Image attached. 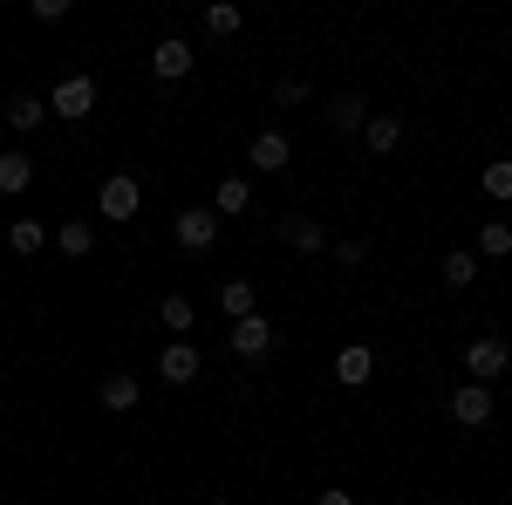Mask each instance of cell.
<instances>
[{
	"mask_svg": "<svg viewBox=\"0 0 512 505\" xmlns=\"http://www.w3.org/2000/svg\"><path fill=\"white\" fill-rule=\"evenodd\" d=\"M164 328H171V335L192 328V301H185V294H164Z\"/></svg>",
	"mask_w": 512,
	"mask_h": 505,
	"instance_id": "obj_25",
	"label": "cell"
},
{
	"mask_svg": "<svg viewBox=\"0 0 512 505\" xmlns=\"http://www.w3.org/2000/svg\"><path fill=\"white\" fill-rule=\"evenodd\" d=\"M28 185H35V157L0 151V192H28Z\"/></svg>",
	"mask_w": 512,
	"mask_h": 505,
	"instance_id": "obj_12",
	"label": "cell"
},
{
	"mask_svg": "<svg viewBox=\"0 0 512 505\" xmlns=\"http://www.w3.org/2000/svg\"><path fill=\"white\" fill-rule=\"evenodd\" d=\"M89 110H96V82H89V76H69V82H62V89H55V117L82 123V117H89Z\"/></svg>",
	"mask_w": 512,
	"mask_h": 505,
	"instance_id": "obj_5",
	"label": "cell"
},
{
	"mask_svg": "<svg viewBox=\"0 0 512 505\" xmlns=\"http://www.w3.org/2000/svg\"><path fill=\"white\" fill-rule=\"evenodd\" d=\"M369 376H376V355L362 349V342H355V349H342V355H335V383L362 389V383H369Z\"/></svg>",
	"mask_w": 512,
	"mask_h": 505,
	"instance_id": "obj_11",
	"label": "cell"
},
{
	"mask_svg": "<svg viewBox=\"0 0 512 505\" xmlns=\"http://www.w3.org/2000/svg\"><path fill=\"white\" fill-rule=\"evenodd\" d=\"M137 396H144V383H130V376H110V383H103V410H130Z\"/></svg>",
	"mask_w": 512,
	"mask_h": 505,
	"instance_id": "obj_23",
	"label": "cell"
},
{
	"mask_svg": "<svg viewBox=\"0 0 512 505\" xmlns=\"http://www.w3.org/2000/svg\"><path fill=\"white\" fill-rule=\"evenodd\" d=\"M512 253V226L506 219H485V226H478V260H506Z\"/></svg>",
	"mask_w": 512,
	"mask_h": 505,
	"instance_id": "obj_15",
	"label": "cell"
},
{
	"mask_svg": "<svg viewBox=\"0 0 512 505\" xmlns=\"http://www.w3.org/2000/svg\"><path fill=\"white\" fill-rule=\"evenodd\" d=\"M280 239H287V246H301V253H321V246H328V226L308 219V212H287V219H280Z\"/></svg>",
	"mask_w": 512,
	"mask_h": 505,
	"instance_id": "obj_7",
	"label": "cell"
},
{
	"mask_svg": "<svg viewBox=\"0 0 512 505\" xmlns=\"http://www.w3.org/2000/svg\"><path fill=\"white\" fill-rule=\"evenodd\" d=\"M253 205V185L246 178H219V198H212V212H246Z\"/></svg>",
	"mask_w": 512,
	"mask_h": 505,
	"instance_id": "obj_18",
	"label": "cell"
},
{
	"mask_svg": "<svg viewBox=\"0 0 512 505\" xmlns=\"http://www.w3.org/2000/svg\"><path fill=\"white\" fill-rule=\"evenodd\" d=\"M212 505H233V499H212Z\"/></svg>",
	"mask_w": 512,
	"mask_h": 505,
	"instance_id": "obj_30",
	"label": "cell"
},
{
	"mask_svg": "<svg viewBox=\"0 0 512 505\" xmlns=\"http://www.w3.org/2000/svg\"><path fill=\"white\" fill-rule=\"evenodd\" d=\"M465 369H472V383H499L512 369V349L499 342V335H478L472 349H465Z\"/></svg>",
	"mask_w": 512,
	"mask_h": 505,
	"instance_id": "obj_1",
	"label": "cell"
},
{
	"mask_svg": "<svg viewBox=\"0 0 512 505\" xmlns=\"http://www.w3.org/2000/svg\"><path fill=\"white\" fill-rule=\"evenodd\" d=\"M151 76H158V82H178V76H192V41L164 35L158 48H151Z\"/></svg>",
	"mask_w": 512,
	"mask_h": 505,
	"instance_id": "obj_3",
	"label": "cell"
},
{
	"mask_svg": "<svg viewBox=\"0 0 512 505\" xmlns=\"http://www.w3.org/2000/svg\"><path fill=\"white\" fill-rule=\"evenodd\" d=\"M233 349H239V355H267V349H274V321H267V314H246V321H233Z\"/></svg>",
	"mask_w": 512,
	"mask_h": 505,
	"instance_id": "obj_9",
	"label": "cell"
},
{
	"mask_svg": "<svg viewBox=\"0 0 512 505\" xmlns=\"http://www.w3.org/2000/svg\"><path fill=\"white\" fill-rule=\"evenodd\" d=\"M246 164H253V171H287V137H280V130H260V137L246 144Z\"/></svg>",
	"mask_w": 512,
	"mask_h": 505,
	"instance_id": "obj_10",
	"label": "cell"
},
{
	"mask_svg": "<svg viewBox=\"0 0 512 505\" xmlns=\"http://www.w3.org/2000/svg\"><path fill=\"white\" fill-rule=\"evenodd\" d=\"M158 376H164V383H198V349H192V342H164Z\"/></svg>",
	"mask_w": 512,
	"mask_h": 505,
	"instance_id": "obj_8",
	"label": "cell"
},
{
	"mask_svg": "<svg viewBox=\"0 0 512 505\" xmlns=\"http://www.w3.org/2000/svg\"><path fill=\"white\" fill-rule=\"evenodd\" d=\"M219 308L233 314V321H246V314H253V280H226V287H219Z\"/></svg>",
	"mask_w": 512,
	"mask_h": 505,
	"instance_id": "obj_20",
	"label": "cell"
},
{
	"mask_svg": "<svg viewBox=\"0 0 512 505\" xmlns=\"http://www.w3.org/2000/svg\"><path fill=\"white\" fill-rule=\"evenodd\" d=\"M451 417H458V424H492V383H465L458 389V396H451Z\"/></svg>",
	"mask_w": 512,
	"mask_h": 505,
	"instance_id": "obj_6",
	"label": "cell"
},
{
	"mask_svg": "<svg viewBox=\"0 0 512 505\" xmlns=\"http://www.w3.org/2000/svg\"><path fill=\"white\" fill-rule=\"evenodd\" d=\"M328 123H335V130H362V123H369V103H362L355 89H342V96L328 103Z\"/></svg>",
	"mask_w": 512,
	"mask_h": 505,
	"instance_id": "obj_13",
	"label": "cell"
},
{
	"mask_svg": "<svg viewBox=\"0 0 512 505\" xmlns=\"http://www.w3.org/2000/svg\"><path fill=\"white\" fill-rule=\"evenodd\" d=\"M315 505H355V492H321Z\"/></svg>",
	"mask_w": 512,
	"mask_h": 505,
	"instance_id": "obj_29",
	"label": "cell"
},
{
	"mask_svg": "<svg viewBox=\"0 0 512 505\" xmlns=\"http://www.w3.org/2000/svg\"><path fill=\"white\" fill-rule=\"evenodd\" d=\"M274 103H287V110H294V103H308V82H301V76H287V82L274 89Z\"/></svg>",
	"mask_w": 512,
	"mask_h": 505,
	"instance_id": "obj_26",
	"label": "cell"
},
{
	"mask_svg": "<svg viewBox=\"0 0 512 505\" xmlns=\"http://www.w3.org/2000/svg\"><path fill=\"white\" fill-rule=\"evenodd\" d=\"M96 205H103V219H137V205H144V192H137V178H103V192H96Z\"/></svg>",
	"mask_w": 512,
	"mask_h": 505,
	"instance_id": "obj_4",
	"label": "cell"
},
{
	"mask_svg": "<svg viewBox=\"0 0 512 505\" xmlns=\"http://www.w3.org/2000/svg\"><path fill=\"white\" fill-rule=\"evenodd\" d=\"M41 117H48V103H41V96H7V123H14V130H35Z\"/></svg>",
	"mask_w": 512,
	"mask_h": 505,
	"instance_id": "obj_17",
	"label": "cell"
},
{
	"mask_svg": "<svg viewBox=\"0 0 512 505\" xmlns=\"http://www.w3.org/2000/svg\"><path fill=\"white\" fill-rule=\"evenodd\" d=\"M35 21H69V0H35Z\"/></svg>",
	"mask_w": 512,
	"mask_h": 505,
	"instance_id": "obj_28",
	"label": "cell"
},
{
	"mask_svg": "<svg viewBox=\"0 0 512 505\" xmlns=\"http://www.w3.org/2000/svg\"><path fill=\"white\" fill-rule=\"evenodd\" d=\"M478 185H485V198H499V205H506V198H512V164H506V157H499V164H485V171H478Z\"/></svg>",
	"mask_w": 512,
	"mask_h": 505,
	"instance_id": "obj_22",
	"label": "cell"
},
{
	"mask_svg": "<svg viewBox=\"0 0 512 505\" xmlns=\"http://www.w3.org/2000/svg\"><path fill=\"white\" fill-rule=\"evenodd\" d=\"M335 260H342V267H362V260H369V246H362V239H342V246H335Z\"/></svg>",
	"mask_w": 512,
	"mask_h": 505,
	"instance_id": "obj_27",
	"label": "cell"
},
{
	"mask_svg": "<svg viewBox=\"0 0 512 505\" xmlns=\"http://www.w3.org/2000/svg\"><path fill=\"white\" fill-rule=\"evenodd\" d=\"M55 246H62L69 260H82V253L96 246V226H89V219H62V226H55Z\"/></svg>",
	"mask_w": 512,
	"mask_h": 505,
	"instance_id": "obj_14",
	"label": "cell"
},
{
	"mask_svg": "<svg viewBox=\"0 0 512 505\" xmlns=\"http://www.w3.org/2000/svg\"><path fill=\"white\" fill-rule=\"evenodd\" d=\"M7 239H14V253H41V246H48V226H41V219H14Z\"/></svg>",
	"mask_w": 512,
	"mask_h": 505,
	"instance_id": "obj_21",
	"label": "cell"
},
{
	"mask_svg": "<svg viewBox=\"0 0 512 505\" xmlns=\"http://www.w3.org/2000/svg\"><path fill=\"white\" fill-rule=\"evenodd\" d=\"M437 273H444V287H472V280H478V253H444V267H437Z\"/></svg>",
	"mask_w": 512,
	"mask_h": 505,
	"instance_id": "obj_19",
	"label": "cell"
},
{
	"mask_svg": "<svg viewBox=\"0 0 512 505\" xmlns=\"http://www.w3.org/2000/svg\"><path fill=\"white\" fill-rule=\"evenodd\" d=\"M362 137H369V151H376V157H390L396 144H403V123H396V117H369V123H362Z\"/></svg>",
	"mask_w": 512,
	"mask_h": 505,
	"instance_id": "obj_16",
	"label": "cell"
},
{
	"mask_svg": "<svg viewBox=\"0 0 512 505\" xmlns=\"http://www.w3.org/2000/svg\"><path fill=\"white\" fill-rule=\"evenodd\" d=\"M212 239H219V212H212V205H185V212H178V246H185V253H205Z\"/></svg>",
	"mask_w": 512,
	"mask_h": 505,
	"instance_id": "obj_2",
	"label": "cell"
},
{
	"mask_svg": "<svg viewBox=\"0 0 512 505\" xmlns=\"http://www.w3.org/2000/svg\"><path fill=\"white\" fill-rule=\"evenodd\" d=\"M239 21H246V14H239L233 0H212V7H205V28H212V35H239Z\"/></svg>",
	"mask_w": 512,
	"mask_h": 505,
	"instance_id": "obj_24",
	"label": "cell"
}]
</instances>
